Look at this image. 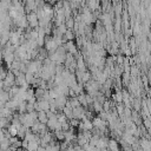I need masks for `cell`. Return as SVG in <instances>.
Listing matches in <instances>:
<instances>
[{
  "label": "cell",
  "mask_w": 151,
  "mask_h": 151,
  "mask_svg": "<svg viewBox=\"0 0 151 151\" xmlns=\"http://www.w3.org/2000/svg\"><path fill=\"white\" fill-rule=\"evenodd\" d=\"M85 109L83 106H79V108H76V109H72V115H73V118L78 119V120H83L85 118Z\"/></svg>",
  "instance_id": "1"
},
{
  "label": "cell",
  "mask_w": 151,
  "mask_h": 151,
  "mask_svg": "<svg viewBox=\"0 0 151 151\" xmlns=\"http://www.w3.org/2000/svg\"><path fill=\"white\" fill-rule=\"evenodd\" d=\"M57 123H58V118H57L56 115H53L51 118H48V120H47V123H46V126H47L48 131H50V130H51V131H54Z\"/></svg>",
  "instance_id": "2"
},
{
  "label": "cell",
  "mask_w": 151,
  "mask_h": 151,
  "mask_svg": "<svg viewBox=\"0 0 151 151\" xmlns=\"http://www.w3.org/2000/svg\"><path fill=\"white\" fill-rule=\"evenodd\" d=\"M99 5H100V4H99V1H96V0H92V1L86 3V7H88L90 11H92V12L99 11V10H100Z\"/></svg>",
  "instance_id": "3"
},
{
  "label": "cell",
  "mask_w": 151,
  "mask_h": 151,
  "mask_svg": "<svg viewBox=\"0 0 151 151\" xmlns=\"http://www.w3.org/2000/svg\"><path fill=\"white\" fill-rule=\"evenodd\" d=\"M108 145H109V138L105 137V136H104V137H100L97 147H98L99 150H104V149H108Z\"/></svg>",
  "instance_id": "4"
},
{
  "label": "cell",
  "mask_w": 151,
  "mask_h": 151,
  "mask_svg": "<svg viewBox=\"0 0 151 151\" xmlns=\"http://www.w3.org/2000/svg\"><path fill=\"white\" fill-rule=\"evenodd\" d=\"M108 150L109 151H120L119 146H118V142L116 139H109V145H108Z\"/></svg>",
  "instance_id": "5"
},
{
  "label": "cell",
  "mask_w": 151,
  "mask_h": 151,
  "mask_svg": "<svg viewBox=\"0 0 151 151\" xmlns=\"http://www.w3.org/2000/svg\"><path fill=\"white\" fill-rule=\"evenodd\" d=\"M4 60L7 64V66H11L14 61V53H4Z\"/></svg>",
  "instance_id": "6"
},
{
  "label": "cell",
  "mask_w": 151,
  "mask_h": 151,
  "mask_svg": "<svg viewBox=\"0 0 151 151\" xmlns=\"http://www.w3.org/2000/svg\"><path fill=\"white\" fill-rule=\"evenodd\" d=\"M83 123V126H84V131H92L93 129V125H92V120H89L86 118H84L83 120H80Z\"/></svg>",
  "instance_id": "7"
},
{
  "label": "cell",
  "mask_w": 151,
  "mask_h": 151,
  "mask_svg": "<svg viewBox=\"0 0 151 151\" xmlns=\"http://www.w3.org/2000/svg\"><path fill=\"white\" fill-rule=\"evenodd\" d=\"M38 103H39V106H40V111H45V112L50 111V103L48 102L40 99V100H38Z\"/></svg>",
  "instance_id": "8"
},
{
  "label": "cell",
  "mask_w": 151,
  "mask_h": 151,
  "mask_svg": "<svg viewBox=\"0 0 151 151\" xmlns=\"http://www.w3.org/2000/svg\"><path fill=\"white\" fill-rule=\"evenodd\" d=\"M38 120H39V123H41V124H46V123H47L48 118H47V115H46L45 111H39V112H38Z\"/></svg>",
  "instance_id": "9"
},
{
  "label": "cell",
  "mask_w": 151,
  "mask_h": 151,
  "mask_svg": "<svg viewBox=\"0 0 151 151\" xmlns=\"http://www.w3.org/2000/svg\"><path fill=\"white\" fill-rule=\"evenodd\" d=\"M63 115L67 118V120H70V119H72L73 118V115H72V108H64L63 109Z\"/></svg>",
  "instance_id": "10"
},
{
  "label": "cell",
  "mask_w": 151,
  "mask_h": 151,
  "mask_svg": "<svg viewBox=\"0 0 151 151\" xmlns=\"http://www.w3.org/2000/svg\"><path fill=\"white\" fill-rule=\"evenodd\" d=\"M64 38H65L67 41H73V39L76 38V34H74V32H73L72 30H67L66 33L64 34Z\"/></svg>",
  "instance_id": "11"
},
{
  "label": "cell",
  "mask_w": 151,
  "mask_h": 151,
  "mask_svg": "<svg viewBox=\"0 0 151 151\" xmlns=\"http://www.w3.org/2000/svg\"><path fill=\"white\" fill-rule=\"evenodd\" d=\"M40 146V142H30L27 151H37V149Z\"/></svg>",
  "instance_id": "12"
},
{
  "label": "cell",
  "mask_w": 151,
  "mask_h": 151,
  "mask_svg": "<svg viewBox=\"0 0 151 151\" xmlns=\"http://www.w3.org/2000/svg\"><path fill=\"white\" fill-rule=\"evenodd\" d=\"M68 103H70V105H71L72 109H76V108H79L80 106V103H79V100H78L77 97H76V98H70L68 99Z\"/></svg>",
  "instance_id": "13"
},
{
  "label": "cell",
  "mask_w": 151,
  "mask_h": 151,
  "mask_svg": "<svg viewBox=\"0 0 151 151\" xmlns=\"http://www.w3.org/2000/svg\"><path fill=\"white\" fill-rule=\"evenodd\" d=\"M26 106H27V102H21L20 104H19V106H18V113L19 115H24V113H26Z\"/></svg>",
  "instance_id": "14"
},
{
  "label": "cell",
  "mask_w": 151,
  "mask_h": 151,
  "mask_svg": "<svg viewBox=\"0 0 151 151\" xmlns=\"http://www.w3.org/2000/svg\"><path fill=\"white\" fill-rule=\"evenodd\" d=\"M25 80L28 85H32L33 84V80H34V74L30 73V72H26L25 73Z\"/></svg>",
  "instance_id": "15"
},
{
  "label": "cell",
  "mask_w": 151,
  "mask_h": 151,
  "mask_svg": "<svg viewBox=\"0 0 151 151\" xmlns=\"http://www.w3.org/2000/svg\"><path fill=\"white\" fill-rule=\"evenodd\" d=\"M115 96H116V102H117V104L123 103V93H122V90H117V91L115 92Z\"/></svg>",
  "instance_id": "16"
},
{
  "label": "cell",
  "mask_w": 151,
  "mask_h": 151,
  "mask_svg": "<svg viewBox=\"0 0 151 151\" xmlns=\"http://www.w3.org/2000/svg\"><path fill=\"white\" fill-rule=\"evenodd\" d=\"M9 130V132H10V136L11 137H17V135H18V130H17V127L14 126V125H10V127L7 129Z\"/></svg>",
  "instance_id": "17"
},
{
  "label": "cell",
  "mask_w": 151,
  "mask_h": 151,
  "mask_svg": "<svg viewBox=\"0 0 151 151\" xmlns=\"http://www.w3.org/2000/svg\"><path fill=\"white\" fill-rule=\"evenodd\" d=\"M79 123H80V120L76 119V118H72V119H70V120H68V124H70V126H71V127H73V129L78 127Z\"/></svg>",
  "instance_id": "18"
},
{
  "label": "cell",
  "mask_w": 151,
  "mask_h": 151,
  "mask_svg": "<svg viewBox=\"0 0 151 151\" xmlns=\"http://www.w3.org/2000/svg\"><path fill=\"white\" fill-rule=\"evenodd\" d=\"M65 26L67 27V30H73V26H74V19L73 18H70L68 20L65 21Z\"/></svg>",
  "instance_id": "19"
},
{
  "label": "cell",
  "mask_w": 151,
  "mask_h": 151,
  "mask_svg": "<svg viewBox=\"0 0 151 151\" xmlns=\"http://www.w3.org/2000/svg\"><path fill=\"white\" fill-rule=\"evenodd\" d=\"M116 63H117V65H118V66L123 65V63H124V56H122V54H117V60H116Z\"/></svg>",
  "instance_id": "20"
},
{
  "label": "cell",
  "mask_w": 151,
  "mask_h": 151,
  "mask_svg": "<svg viewBox=\"0 0 151 151\" xmlns=\"http://www.w3.org/2000/svg\"><path fill=\"white\" fill-rule=\"evenodd\" d=\"M82 133H83V136L85 137V139H88V140H90V139H91V137H92L91 131H84V132H82Z\"/></svg>",
  "instance_id": "21"
},
{
  "label": "cell",
  "mask_w": 151,
  "mask_h": 151,
  "mask_svg": "<svg viewBox=\"0 0 151 151\" xmlns=\"http://www.w3.org/2000/svg\"><path fill=\"white\" fill-rule=\"evenodd\" d=\"M34 111V108H33V104H28L27 103V106H26V113H31Z\"/></svg>",
  "instance_id": "22"
},
{
  "label": "cell",
  "mask_w": 151,
  "mask_h": 151,
  "mask_svg": "<svg viewBox=\"0 0 151 151\" xmlns=\"http://www.w3.org/2000/svg\"><path fill=\"white\" fill-rule=\"evenodd\" d=\"M68 96H70L71 98H76V97H77V95H76V92H74L73 90H71V89H70V91H68Z\"/></svg>",
  "instance_id": "23"
},
{
  "label": "cell",
  "mask_w": 151,
  "mask_h": 151,
  "mask_svg": "<svg viewBox=\"0 0 151 151\" xmlns=\"http://www.w3.org/2000/svg\"><path fill=\"white\" fill-rule=\"evenodd\" d=\"M3 89H4V80H0V92L3 91Z\"/></svg>",
  "instance_id": "24"
},
{
  "label": "cell",
  "mask_w": 151,
  "mask_h": 151,
  "mask_svg": "<svg viewBox=\"0 0 151 151\" xmlns=\"http://www.w3.org/2000/svg\"><path fill=\"white\" fill-rule=\"evenodd\" d=\"M17 151H24V150H23V149H21V147H20V149H18V150H17Z\"/></svg>",
  "instance_id": "25"
},
{
  "label": "cell",
  "mask_w": 151,
  "mask_h": 151,
  "mask_svg": "<svg viewBox=\"0 0 151 151\" xmlns=\"http://www.w3.org/2000/svg\"><path fill=\"white\" fill-rule=\"evenodd\" d=\"M102 151H109V150H108V149H104V150H102Z\"/></svg>",
  "instance_id": "26"
},
{
  "label": "cell",
  "mask_w": 151,
  "mask_h": 151,
  "mask_svg": "<svg viewBox=\"0 0 151 151\" xmlns=\"http://www.w3.org/2000/svg\"><path fill=\"white\" fill-rule=\"evenodd\" d=\"M0 47H1V44H0Z\"/></svg>",
  "instance_id": "27"
}]
</instances>
